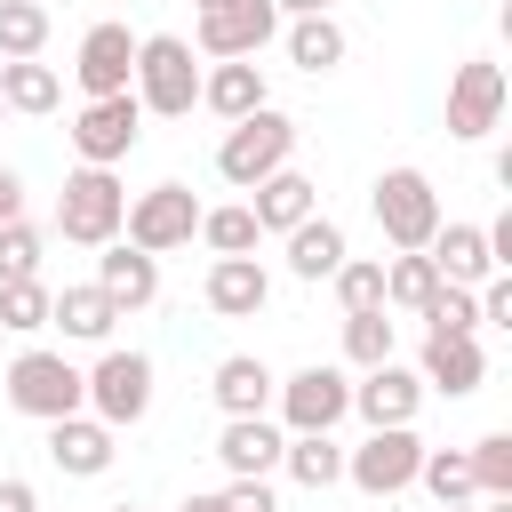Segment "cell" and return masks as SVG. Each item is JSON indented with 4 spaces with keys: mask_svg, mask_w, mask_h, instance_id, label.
<instances>
[{
    "mask_svg": "<svg viewBox=\"0 0 512 512\" xmlns=\"http://www.w3.org/2000/svg\"><path fill=\"white\" fill-rule=\"evenodd\" d=\"M272 8H280V16H328L336 0H272Z\"/></svg>",
    "mask_w": 512,
    "mask_h": 512,
    "instance_id": "43",
    "label": "cell"
},
{
    "mask_svg": "<svg viewBox=\"0 0 512 512\" xmlns=\"http://www.w3.org/2000/svg\"><path fill=\"white\" fill-rule=\"evenodd\" d=\"M472 296H480V320H496V328H512V272H488V280H480Z\"/></svg>",
    "mask_w": 512,
    "mask_h": 512,
    "instance_id": "39",
    "label": "cell"
},
{
    "mask_svg": "<svg viewBox=\"0 0 512 512\" xmlns=\"http://www.w3.org/2000/svg\"><path fill=\"white\" fill-rule=\"evenodd\" d=\"M344 48H352V40H344V24H336V16H288V64H296V72H312V80H320V72H336V64H344Z\"/></svg>",
    "mask_w": 512,
    "mask_h": 512,
    "instance_id": "28",
    "label": "cell"
},
{
    "mask_svg": "<svg viewBox=\"0 0 512 512\" xmlns=\"http://www.w3.org/2000/svg\"><path fill=\"white\" fill-rule=\"evenodd\" d=\"M280 240H288V272H296V280H328V272L352 256V248H344V224H336V216H320V208H312L304 224H288Z\"/></svg>",
    "mask_w": 512,
    "mask_h": 512,
    "instance_id": "25",
    "label": "cell"
},
{
    "mask_svg": "<svg viewBox=\"0 0 512 512\" xmlns=\"http://www.w3.org/2000/svg\"><path fill=\"white\" fill-rule=\"evenodd\" d=\"M40 8H48V0H40Z\"/></svg>",
    "mask_w": 512,
    "mask_h": 512,
    "instance_id": "49",
    "label": "cell"
},
{
    "mask_svg": "<svg viewBox=\"0 0 512 512\" xmlns=\"http://www.w3.org/2000/svg\"><path fill=\"white\" fill-rule=\"evenodd\" d=\"M136 136H144V104L120 88V96H88L80 112H72V152L88 160V168H120L128 152H136Z\"/></svg>",
    "mask_w": 512,
    "mask_h": 512,
    "instance_id": "9",
    "label": "cell"
},
{
    "mask_svg": "<svg viewBox=\"0 0 512 512\" xmlns=\"http://www.w3.org/2000/svg\"><path fill=\"white\" fill-rule=\"evenodd\" d=\"M112 456H120V432H112L104 416L72 408V416L48 424V464H56L64 480H96V472H112Z\"/></svg>",
    "mask_w": 512,
    "mask_h": 512,
    "instance_id": "13",
    "label": "cell"
},
{
    "mask_svg": "<svg viewBox=\"0 0 512 512\" xmlns=\"http://www.w3.org/2000/svg\"><path fill=\"white\" fill-rule=\"evenodd\" d=\"M256 200H248V216H256V232H288V224H304L312 208H320V184L304 176V168H272L264 184H248Z\"/></svg>",
    "mask_w": 512,
    "mask_h": 512,
    "instance_id": "21",
    "label": "cell"
},
{
    "mask_svg": "<svg viewBox=\"0 0 512 512\" xmlns=\"http://www.w3.org/2000/svg\"><path fill=\"white\" fill-rule=\"evenodd\" d=\"M368 208H376V232L392 248H424L440 232V192H432L424 168H384L376 192H368Z\"/></svg>",
    "mask_w": 512,
    "mask_h": 512,
    "instance_id": "5",
    "label": "cell"
},
{
    "mask_svg": "<svg viewBox=\"0 0 512 512\" xmlns=\"http://www.w3.org/2000/svg\"><path fill=\"white\" fill-rule=\"evenodd\" d=\"M48 328H64L72 344H112L120 304H112L96 280H80V288H56V296H48Z\"/></svg>",
    "mask_w": 512,
    "mask_h": 512,
    "instance_id": "23",
    "label": "cell"
},
{
    "mask_svg": "<svg viewBox=\"0 0 512 512\" xmlns=\"http://www.w3.org/2000/svg\"><path fill=\"white\" fill-rule=\"evenodd\" d=\"M48 280H0V328L8 336H32V328H48Z\"/></svg>",
    "mask_w": 512,
    "mask_h": 512,
    "instance_id": "33",
    "label": "cell"
},
{
    "mask_svg": "<svg viewBox=\"0 0 512 512\" xmlns=\"http://www.w3.org/2000/svg\"><path fill=\"white\" fill-rule=\"evenodd\" d=\"M272 408H280V424H288V432H336V424L352 416V384H344V368H328V360H312V368H296V376H280V392H272Z\"/></svg>",
    "mask_w": 512,
    "mask_h": 512,
    "instance_id": "10",
    "label": "cell"
},
{
    "mask_svg": "<svg viewBox=\"0 0 512 512\" xmlns=\"http://www.w3.org/2000/svg\"><path fill=\"white\" fill-rule=\"evenodd\" d=\"M464 464H472V488H480V496H512V432L472 440V448H464Z\"/></svg>",
    "mask_w": 512,
    "mask_h": 512,
    "instance_id": "36",
    "label": "cell"
},
{
    "mask_svg": "<svg viewBox=\"0 0 512 512\" xmlns=\"http://www.w3.org/2000/svg\"><path fill=\"white\" fill-rule=\"evenodd\" d=\"M416 464H424L416 424H376L360 448H344V480H352L360 496H400V488H416Z\"/></svg>",
    "mask_w": 512,
    "mask_h": 512,
    "instance_id": "7",
    "label": "cell"
},
{
    "mask_svg": "<svg viewBox=\"0 0 512 512\" xmlns=\"http://www.w3.org/2000/svg\"><path fill=\"white\" fill-rule=\"evenodd\" d=\"M440 512H480V504H472V496H464V504H440Z\"/></svg>",
    "mask_w": 512,
    "mask_h": 512,
    "instance_id": "45",
    "label": "cell"
},
{
    "mask_svg": "<svg viewBox=\"0 0 512 512\" xmlns=\"http://www.w3.org/2000/svg\"><path fill=\"white\" fill-rule=\"evenodd\" d=\"M128 72H136V32H128V24H88V32H80V56H72L80 96H120Z\"/></svg>",
    "mask_w": 512,
    "mask_h": 512,
    "instance_id": "14",
    "label": "cell"
},
{
    "mask_svg": "<svg viewBox=\"0 0 512 512\" xmlns=\"http://www.w3.org/2000/svg\"><path fill=\"white\" fill-rule=\"evenodd\" d=\"M96 288L120 304V320L128 312H144L152 296H160V256H144L136 240H104L96 248Z\"/></svg>",
    "mask_w": 512,
    "mask_h": 512,
    "instance_id": "17",
    "label": "cell"
},
{
    "mask_svg": "<svg viewBox=\"0 0 512 512\" xmlns=\"http://www.w3.org/2000/svg\"><path fill=\"white\" fill-rule=\"evenodd\" d=\"M120 216H128V184L112 168H88L80 160L64 176V192H56V232L72 248H104V240H120Z\"/></svg>",
    "mask_w": 512,
    "mask_h": 512,
    "instance_id": "4",
    "label": "cell"
},
{
    "mask_svg": "<svg viewBox=\"0 0 512 512\" xmlns=\"http://www.w3.org/2000/svg\"><path fill=\"white\" fill-rule=\"evenodd\" d=\"M424 256H432V272L456 280V288H480V280L496 272V256H488V224H440V232L424 240Z\"/></svg>",
    "mask_w": 512,
    "mask_h": 512,
    "instance_id": "22",
    "label": "cell"
},
{
    "mask_svg": "<svg viewBox=\"0 0 512 512\" xmlns=\"http://www.w3.org/2000/svg\"><path fill=\"white\" fill-rule=\"evenodd\" d=\"M200 104H208L216 120H248L256 104H272V96H264V64H256V56H216V64L200 72Z\"/></svg>",
    "mask_w": 512,
    "mask_h": 512,
    "instance_id": "20",
    "label": "cell"
},
{
    "mask_svg": "<svg viewBox=\"0 0 512 512\" xmlns=\"http://www.w3.org/2000/svg\"><path fill=\"white\" fill-rule=\"evenodd\" d=\"M144 408H152V352L104 344V360L88 368V416H104L112 432H128V424H144Z\"/></svg>",
    "mask_w": 512,
    "mask_h": 512,
    "instance_id": "6",
    "label": "cell"
},
{
    "mask_svg": "<svg viewBox=\"0 0 512 512\" xmlns=\"http://www.w3.org/2000/svg\"><path fill=\"white\" fill-rule=\"evenodd\" d=\"M328 280H336L344 312H376V304H384V264H376V256H344Z\"/></svg>",
    "mask_w": 512,
    "mask_h": 512,
    "instance_id": "37",
    "label": "cell"
},
{
    "mask_svg": "<svg viewBox=\"0 0 512 512\" xmlns=\"http://www.w3.org/2000/svg\"><path fill=\"white\" fill-rule=\"evenodd\" d=\"M352 408L368 416V432H376V424H416V408H424V376L400 368V360H376V368H360Z\"/></svg>",
    "mask_w": 512,
    "mask_h": 512,
    "instance_id": "16",
    "label": "cell"
},
{
    "mask_svg": "<svg viewBox=\"0 0 512 512\" xmlns=\"http://www.w3.org/2000/svg\"><path fill=\"white\" fill-rule=\"evenodd\" d=\"M112 512H136V504H112Z\"/></svg>",
    "mask_w": 512,
    "mask_h": 512,
    "instance_id": "46",
    "label": "cell"
},
{
    "mask_svg": "<svg viewBox=\"0 0 512 512\" xmlns=\"http://www.w3.org/2000/svg\"><path fill=\"white\" fill-rule=\"evenodd\" d=\"M344 360H352V368L392 360V320H384V304H376V312H344Z\"/></svg>",
    "mask_w": 512,
    "mask_h": 512,
    "instance_id": "35",
    "label": "cell"
},
{
    "mask_svg": "<svg viewBox=\"0 0 512 512\" xmlns=\"http://www.w3.org/2000/svg\"><path fill=\"white\" fill-rule=\"evenodd\" d=\"M48 48V8L40 0H0V64Z\"/></svg>",
    "mask_w": 512,
    "mask_h": 512,
    "instance_id": "31",
    "label": "cell"
},
{
    "mask_svg": "<svg viewBox=\"0 0 512 512\" xmlns=\"http://www.w3.org/2000/svg\"><path fill=\"white\" fill-rule=\"evenodd\" d=\"M200 240L216 248V256H256V216H248V200H232V208H200Z\"/></svg>",
    "mask_w": 512,
    "mask_h": 512,
    "instance_id": "30",
    "label": "cell"
},
{
    "mask_svg": "<svg viewBox=\"0 0 512 512\" xmlns=\"http://www.w3.org/2000/svg\"><path fill=\"white\" fill-rule=\"evenodd\" d=\"M16 216H24V176L0 168V224H16Z\"/></svg>",
    "mask_w": 512,
    "mask_h": 512,
    "instance_id": "41",
    "label": "cell"
},
{
    "mask_svg": "<svg viewBox=\"0 0 512 512\" xmlns=\"http://www.w3.org/2000/svg\"><path fill=\"white\" fill-rule=\"evenodd\" d=\"M0 120H8V104H0Z\"/></svg>",
    "mask_w": 512,
    "mask_h": 512,
    "instance_id": "48",
    "label": "cell"
},
{
    "mask_svg": "<svg viewBox=\"0 0 512 512\" xmlns=\"http://www.w3.org/2000/svg\"><path fill=\"white\" fill-rule=\"evenodd\" d=\"M416 376H424V392L464 400V392H480V384H488V352H480V336H440V328H424Z\"/></svg>",
    "mask_w": 512,
    "mask_h": 512,
    "instance_id": "15",
    "label": "cell"
},
{
    "mask_svg": "<svg viewBox=\"0 0 512 512\" xmlns=\"http://www.w3.org/2000/svg\"><path fill=\"white\" fill-rule=\"evenodd\" d=\"M8 408L16 416H32V424H56V416H72V408H88V368H72L64 352H16L8 360Z\"/></svg>",
    "mask_w": 512,
    "mask_h": 512,
    "instance_id": "3",
    "label": "cell"
},
{
    "mask_svg": "<svg viewBox=\"0 0 512 512\" xmlns=\"http://www.w3.org/2000/svg\"><path fill=\"white\" fill-rule=\"evenodd\" d=\"M280 448H288V432H280L272 416H224V432H216V456H224L232 480H264V472H280Z\"/></svg>",
    "mask_w": 512,
    "mask_h": 512,
    "instance_id": "19",
    "label": "cell"
},
{
    "mask_svg": "<svg viewBox=\"0 0 512 512\" xmlns=\"http://www.w3.org/2000/svg\"><path fill=\"white\" fill-rule=\"evenodd\" d=\"M432 288H440V272H432L424 248H400V256L384 264V312H424Z\"/></svg>",
    "mask_w": 512,
    "mask_h": 512,
    "instance_id": "29",
    "label": "cell"
},
{
    "mask_svg": "<svg viewBox=\"0 0 512 512\" xmlns=\"http://www.w3.org/2000/svg\"><path fill=\"white\" fill-rule=\"evenodd\" d=\"M40 248H48L40 224H24V216L0 224V280H40Z\"/></svg>",
    "mask_w": 512,
    "mask_h": 512,
    "instance_id": "38",
    "label": "cell"
},
{
    "mask_svg": "<svg viewBox=\"0 0 512 512\" xmlns=\"http://www.w3.org/2000/svg\"><path fill=\"white\" fill-rule=\"evenodd\" d=\"M200 296H208L216 320H256V312L272 304V272H264L256 256H216L208 280H200Z\"/></svg>",
    "mask_w": 512,
    "mask_h": 512,
    "instance_id": "18",
    "label": "cell"
},
{
    "mask_svg": "<svg viewBox=\"0 0 512 512\" xmlns=\"http://www.w3.org/2000/svg\"><path fill=\"white\" fill-rule=\"evenodd\" d=\"M224 512H280V496H272V480H232Z\"/></svg>",
    "mask_w": 512,
    "mask_h": 512,
    "instance_id": "40",
    "label": "cell"
},
{
    "mask_svg": "<svg viewBox=\"0 0 512 512\" xmlns=\"http://www.w3.org/2000/svg\"><path fill=\"white\" fill-rule=\"evenodd\" d=\"M280 472L296 480V488H336L344 480V448H336V432H288V448H280Z\"/></svg>",
    "mask_w": 512,
    "mask_h": 512,
    "instance_id": "26",
    "label": "cell"
},
{
    "mask_svg": "<svg viewBox=\"0 0 512 512\" xmlns=\"http://www.w3.org/2000/svg\"><path fill=\"white\" fill-rule=\"evenodd\" d=\"M416 320H424V328H440V336H472V328H480V296H472V288H456V280H440V288H432V304H424Z\"/></svg>",
    "mask_w": 512,
    "mask_h": 512,
    "instance_id": "34",
    "label": "cell"
},
{
    "mask_svg": "<svg viewBox=\"0 0 512 512\" xmlns=\"http://www.w3.org/2000/svg\"><path fill=\"white\" fill-rule=\"evenodd\" d=\"M0 104L8 112H56L64 104V72L40 64V56H8L0 64Z\"/></svg>",
    "mask_w": 512,
    "mask_h": 512,
    "instance_id": "27",
    "label": "cell"
},
{
    "mask_svg": "<svg viewBox=\"0 0 512 512\" xmlns=\"http://www.w3.org/2000/svg\"><path fill=\"white\" fill-rule=\"evenodd\" d=\"M208 392H216V408H224V416H264V408H272V392H280V376H272L256 352H224V360H216V376H208Z\"/></svg>",
    "mask_w": 512,
    "mask_h": 512,
    "instance_id": "24",
    "label": "cell"
},
{
    "mask_svg": "<svg viewBox=\"0 0 512 512\" xmlns=\"http://www.w3.org/2000/svg\"><path fill=\"white\" fill-rule=\"evenodd\" d=\"M0 512H40V496H32V480H16V472H8V480H0Z\"/></svg>",
    "mask_w": 512,
    "mask_h": 512,
    "instance_id": "42",
    "label": "cell"
},
{
    "mask_svg": "<svg viewBox=\"0 0 512 512\" xmlns=\"http://www.w3.org/2000/svg\"><path fill=\"white\" fill-rule=\"evenodd\" d=\"M272 32H280V8L272 0H216V8H200L192 48L200 56H264Z\"/></svg>",
    "mask_w": 512,
    "mask_h": 512,
    "instance_id": "11",
    "label": "cell"
},
{
    "mask_svg": "<svg viewBox=\"0 0 512 512\" xmlns=\"http://www.w3.org/2000/svg\"><path fill=\"white\" fill-rule=\"evenodd\" d=\"M416 480L432 488V504H464V496H480V488H472V464H464V448H424Z\"/></svg>",
    "mask_w": 512,
    "mask_h": 512,
    "instance_id": "32",
    "label": "cell"
},
{
    "mask_svg": "<svg viewBox=\"0 0 512 512\" xmlns=\"http://www.w3.org/2000/svg\"><path fill=\"white\" fill-rule=\"evenodd\" d=\"M504 64H488V56H472V64H456V80H448V136L456 144H480L496 120H504Z\"/></svg>",
    "mask_w": 512,
    "mask_h": 512,
    "instance_id": "12",
    "label": "cell"
},
{
    "mask_svg": "<svg viewBox=\"0 0 512 512\" xmlns=\"http://www.w3.org/2000/svg\"><path fill=\"white\" fill-rule=\"evenodd\" d=\"M200 8H216V0H200Z\"/></svg>",
    "mask_w": 512,
    "mask_h": 512,
    "instance_id": "47",
    "label": "cell"
},
{
    "mask_svg": "<svg viewBox=\"0 0 512 512\" xmlns=\"http://www.w3.org/2000/svg\"><path fill=\"white\" fill-rule=\"evenodd\" d=\"M176 512H224V496H184Z\"/></svg>",
    "mask_w": 512,
    "mask_h": 512,
    "instance_id": "44",
    "label": "cell"
},
{
    "mask_svg": "<svg viewBox=\"0 0 512 512\" xmlns=\"http://www.w3.org/2000/svg\"><path fill=\"white\" fill-rule=\"evenodd\" d=\"M192 232H200V200H192V184H152V192H136L128 216H120V240H136L144 256L192 248Z\"/></svg>",
    "mask_w": 512,
    "mask_h": 512,
    "instance_id": "8",
    "label": "cell"
},
{
    "mask_svg": "<svg viewBox=\"0 0 512 512\" xmlns=\"http://www.w3.org/2000/svg\"><path fill=\"white\" fill-rule=\"evenodd\" d=\"M128 96L160 120H184L200 104V64H192V40L176 32H144L136 40V72H128Z\"/></svg>",
    "mask_w": 512,
    "mask_h": 512,
    "instance_id": "1",
    "label": "cell"
},
{
    "mask_svg": "<svg viewBox=\"0 0 512 512\" xmlns=\"http://www.w3.org/2000/svg\"><path fill=\"white\" fill-rule=\"evenodd\" d=\"M288 160H296V120H288L280 104H256V112H248V120H232V128H224V144H216V176H224V184H240V192H248V184H264V176H272V168H288Z\"/></svg>",
    "mask_w": 512,
    "mask_h": 512,
    "instance_id": "2",
    "label": "cell"
}]
</instances>
